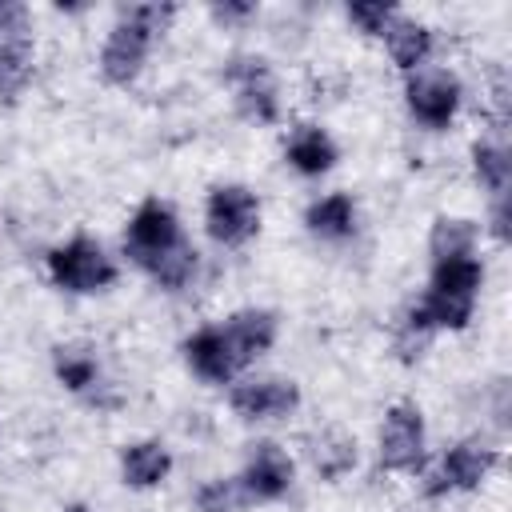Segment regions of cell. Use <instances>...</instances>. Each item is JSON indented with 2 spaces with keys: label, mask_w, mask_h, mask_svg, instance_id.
<instances>
[{
  "label": "cell",
  "mask_w": 512,
  "mask_h": 512,
  "mask_svg": "<svg viewBox=\"0 0 512 512\" xmlns=\"http://www.w3.org/2000/svg\"><path fill=\"white\" fill-rule=\"evenodd\" d=\"M228 404L240 420H284L300 408V384L296 380H280V376H268V380H244V384H232L228 392Z\"/></svg>",
  "instance_id": "obj_9"
},
{
  "label": "cell",
  "mask_w": 512,
  "mask_h": 512,
  "mask_svg": "<svg viewBox=\"0 0 512 512\" xmlns=\"http://www.w3.org/2000/svg\"><path fill=\"white\" fill-rule=\"evenodd\" d=\"M204 228L216 244L240 248L260 232V200L248 184H216L204 204Z\"/></svg>",
  "instance_id": "obj_4"
},
{
  "label": "cell",
  "mask_w": 512,
  "mask_h": 512,
  "mask_svg": "<svg viewBox=\"0 0 512 512\" xmlns=\"http://www.w3.org/2000/svg\"><path fill=\"white\" fill-rule=\"evenodd\" d=\"M284 160H288L300 176H324V172L340 160V152H336V140H332L324 128L300 124V128L292 132L288 148H284Z\"/></svg>",
  "instance_id": "obj_14"
},
{
  "label": "cell",
  "mask_w": 512,
  "mask_h": 512,
  "mask_svg": "<svg viewBox=\"0 0 512 512\" xmlns=\"http://www.w3.org/2000/svg\"><path fill=\"white\" fill-rule=\"evenodd\" d=\"M32 68H36V52H32V40L24 36V28L0 36V100H16L28 88Z\"/></svg>",
  "instance_id": "obj_17"
},
{
  "label": "cell",
  "mask_w": 512,
  "mask_h": 512,
  "mask_svg": "<svg viewBox=\"0 0 512 512\" xmlns=\"http://www.w3.org/2000/svg\"><path fill=\"white\" fill-rule=\"evenodd\" d=\"M48 276L60 292L92 296L116 284V260L92 236H72L68 244H56L48 252Z\"/></svg>",
  "instance_id": "obj_3"
},
{
  "label": "cell",
  "mask_w": 512,
  "mask_h": 512,
  "mask_svg": "<svg viewBox=\"0 0 512 512\" xmlns=\"http://www.w3.org/2000/svg\"><path fill=\"white\" fill-rule=\"evenodd\" d=\"M172 472V452L160 444V440H136V444H124L120 452V476L128 488L136 492H148V488H160Z\"/></svg>",
  "instance_id": "obj_13"
},
{
  "label": "cell",
  "mask_w": 512,
  "mask_h": 512,
  "mask_svg": "<svg viewBox=\"0 0 512 512\" xmlns=\"http://www.w3.org/2000/svg\"><path fill=\"white\" fill-rule=\"evenodd\" d=\"M348 20L364 36H384L388 24L396 20V4L392 0H360V4H348Z\"/></svg>",
  "instance_id": "obj_24"
},
{
  "label": "cell",
  "mask_w": 512,
  "mask_h": 512,
  "mask_svg": "<svg viewBox=\"0 0 512 512\" xmlns=\"http://www.w3.org/2000/svg\"><path fill=\"white\" fill-rule=\"evenodd\" d=\"M472 248H476V224H472V220L440 216V220L432 224V236H428V252H432V260L472 256Z\"/></svg>",
  "instance_id": "obj_22"
},
{
  "label": "cell",
  "mask_w": 512,
  "mask_h": 512,
  "mask_svg": "<svg viewBox=\"0 0 512 512\" xmlns=\"http://www.w3.org/2000/svg\"><path fill=\"white\" fill-rule=\"evenodd\" d=\"M292 476H296V464L292 456L272 444V440H260L244 464V472L236 476L240 488H244V500H256V504H268V500H280L288 488H292Z\"/></svg>",
  "instance_id": "obj_10"
},
{
  "label": "cell",
  "mask_w": 512,
  "mask_h": 512,
  "mask_svg": "<svg viewBox=\"0 0 512 512\" xmlns=\"http://www.w3.org/2000/svg\"><path fill=\"white\" fill-rule=\"evenodd\" d=\"M124 252L132 256L136 268H144L168 292L184 288L192 280V272H196V260H200L196 248L184 240L172 204H164L156 196H148L132 212L128 228H124Z\"/></svg>",
  "instance_id": "obj_1"
},
{
  "label": "cell",
  "mask_w": 512,
  "mask_h": 512,
  "mask_svg": "<svg viewBox=\"0 0 512 512\" xmlns=\"http://www.w3.org/2000/svg\"><path fill=\"white\" fill-rule=\"evenodd\" d=\"M240 504H244L240 480L216 476V480H204V484L196 488V512H236Z\"/></svg>",
  "instance_id": "obj_23"
},
{
  "label": "cell",
  "mask_w": 512,
  "mask_h": 512,
  "mask_svg": "<svg viewBox=\"0 0 512 512\" xmlns=\"http://www.w3.org/2000/svg\"><path fill=\"white\" fill-rule=\"evenodd\" d=\"M500 464V452L496 448H488V444H480V440H460V444H452L444 456H440V468L432 472V480H428V496H448V492H472V488H480L488 476H492V468Z\"/></svg>",
  "instance_id": "obj_8"
},
{
  "label": "cell",
  "mask_w": 512,
  "mask_h": 512,
  "mask_svg": "<svg viewBox=\"0 0 512 512\" xmlns=\"http://www.w3.org/2000/svg\"><path fill=\"white\" fill-rule=\"evenodd\" d=\"M472 172H476V180L492 196L508 192V184H512V156H508V148L492 144V140H476L472 144Z\"/></svg>",
  "instance_id": "obj_21"
},
{
  "label": "cell",
  "mask_w": 512,
  "mask_h": 512,
  "mask_svg": "<svg viewBox=\"0 0 512 512\" xmlns=\"http://www.w3.org/2000/svg\"><path fill=\"white\" fill-rule=\"evenodd\" d=\"M308 456L324 480H340L344 472L356 468V440L344 428H324L308 440Z\"/></svg>",
  "instance_id": "obj_19"
},
{
  "label": "cell",
  "mask_w": 512,
  "mask_h": 512,
  "mask_svg": "<svg viewBox=\"0 0 512 512\" xmlns=\"http://www.w3.org/2000/svg\"><path fill=\"white\" fill-rule=\"evenodd\" d=\"M460 80L448 68H416L408 72L404 84V104L412 112V120H420L424 128H448L460 112Z\"/></svg>",
  "instance_id": "obj_5"
},
{
  "label": "cell",
  "mask_w": 512,
  "mask_h": 512,
  "mask_svg": "<svg viewBox=\"0 0 512 512\" xmlns=\"http://www.w3.org/2000/svg\"><path fill=\"white\" fill-rule=\"evenodd\" d=\"M304 224L320 240H348L356 232V204H352L348 192H328V196L308 204Z\"/></svg>",
  "instance_id": "obj_16"
},
{
  "label": "cell",
  "mask_w": 512,
  "mask_h": 512,
  "mask_svg": "<svg viewBox=\"0 0 512 512\" xmlns=\"http://www.w3.org/2000/svg\"><path fill=\"white\" fill-rule=\"evenodd\" d=\"M484 284V264L476 256H448V260H432V280L428 292L436 296H452V300H472Z\"/></svg>",
  "instance_id": "obj_15"
},
{
  "label": "cell",
  "mask_w": 512,
  "mask_h": 512,
  "mask_svg": "<svg viewBox=\"0 0 512 512\" xmlns=\"http://www.w3.org/2000/svg\"><path fill=\"white\" fill-rule=\"evenodd\" d=\"M176 16V4H132L120 8V20L112 24L104 48H100V76L116 88H128L152 52V40L168 32Z\"/></svg>",
  "instance_id": "obj_2"
},
{
  "label": "cell",
  "mask_w": 512,
  "mask_h": 512,
  "mask_svg": "<svg viewBox=\"0 0 512 512\" xmlns=\"http://www.w3.org/2000/svg\"><path fill=\"white\" fill-rule=\"evenodd\" d=\"M52 372L68 392H92L100 384V360L92 348H76V344H60L52 356Z\"/></svg>",
  "instance_id": "obj_20"
},
{
  "label": "cell",
  "mask_w": 512,
  "mask_h": 512,
  "mask_svg": "<svg viewBox=\"0 0 512 512\" xmlns=\"http://www.w3.org/2000/svg\"><path fill=\"white\" fill-rule=\"evenodd\" d=\"M224 80L236 92V108L252 124H276L280 100H276V80L264 56H232L224 68Z\"/></svg>",
  "instance_id": "obj_7"
},
{
  "label": "cell",
  "mask_w": 512,
  "mask_h": 512,
  "mask_svg": "<svg viewBox=\"0 0 512 512\" xmlns=\"http://www.w3.org/2000/svg\"><path fill=\"white\" fill-rule=\"evenodd\" d=\"M424 416L416 404H392L384 412V424H380V464L388 472H404V476H416L424 468Z\"/></svg>",
  "instance_id": "obj_6"
},
{
  "label": "cell",
  "mask_w": 512,
  "mask_h": 512,
  "mask_svg": "<svg viewBox=\"0 0 512 512\" xmlns=\"http://www.w3.org/2000/svg\"><path fill=\"white\" fill-rule=\"evenodd\" d=\"M220 328H224V340H228V348L236 352V360L244 368V364H252L256 356H264L276 344V328L280 324H276V312H268V308H240Z\"/></svg>",
  "instance_id": "obj_12"
},
{
  "label": "cell",
  "mask_w": 512,
  "mask_h": 512,
  "mask_svg": "<svg viewBox=\"0 0 512 512\" xmlns=\"http://www.w3.org/2000/svg\"><path fill=\"white\" fill-rule=\"evenodd\" d=\"M20 28H24V8H20V4H4V0H0V36L20 32Z\"/></svg>",
  "instance_id": "obj_27"
},
{
  "label": "cell",
  "mask_w": 512,
  "mask_h": 512,
  "mask_svg": "<svg viewBox=\"0 0 512 512\" xmlns=\"http://www.w3.org/2000/svg\"><path fill=\"white\" fill-rule=\"evenodd\" d=\"M384 40H388V56H392L396 68H404V72L424 68V60L432 56V28L420 24V20H404V16H396V20L388 24Z\"/></svg>",
  "instance_id": "obj_18"
},
{
  "label": "cell",
  "mask_w": 512,
  "mask_h": 512,
  "mask_svg": "<svg viewBox=\"0 0 512 512\" xmlns=\"http://www.w3.org/2000/svg\"><path fill=\"white\" fill-rule=\"evenodd\" d=\"M64 512H92V508H88V504H68Z\"/></svg>",
  "instance_id": "obj_28"
},
{
  "label": "cell",
  "mask_w": 512,
  "mask_h": 512,
  "mask_svg": "<svg viewBox=\"0 0 512 512\" xmlns=\"http://www.w3.org/2000/svg\"><path fill=\"white\" fill-rule=\"evenodd\" d=\"M252 12H256L252 0H224V4H212V16H216V20H244V16H252Z\"/></svg>",
  "instance_id": "obj_26"
},
{
  "label": "cell",
  "mask_w": 512,
  "mask_h": 512,
  "mask_svg": "<svg viewBox=\"0 0 512 512\" xmlns=\"http://www.w3.org/2000/svg\"><path fill=\"white\" fill-rule=\"evenodd\" d=\"M184 360H188V368H192L200 380H208V384H228V380L240 372V360H236V352L228 348L220 324L196 328V332L184 340Z\"/></svg>",
  "instance_id": "obj_11"
},
{
  "label": "cell",
  "mask_w": 512,
  "mask_h": 512,
  "mask_svg": "<svg viewBox=\"0 0 512 512\" xmlns=\"http://www.w3.org/2000/svg\"><path fill=\"white\" fill-rule=\"evenodd\" d=\"M508 204H512V192L492 196V216H488V224H492V236H496L500 244L508 240Z\"/></svg>",
  "instance_id": "obj_25"
}]
</instances>
